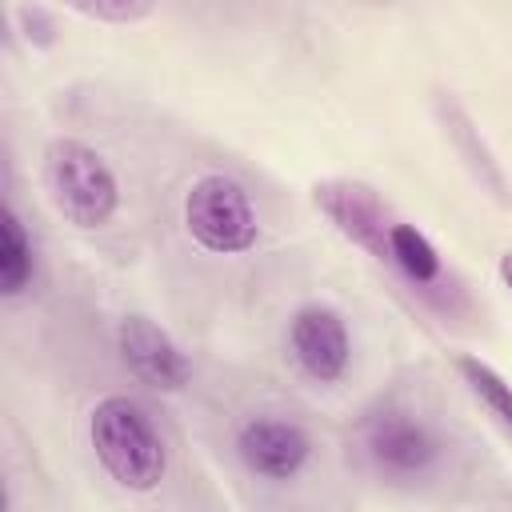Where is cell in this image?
<instances>
[{
    "label": "cell",
    "instance_id": "cell-5",
    "mask_svg": "<svg viewBox=\"0 0 512 512\" xmlns=\"http://www.w3.org/2000/svg\"><path fill=\"white\" fill-rule=\"evenodd\" d=\"M116 348L128 372L156 392H180L192 380V360L152 316H124L116 328Z\"/></svg>",
    "mask_w": 512,
    "mask_h": 512
},
{
    "label": "cell",
    "instance_id": "cell-4",
    "mask_svg": "<svg viewBox=\"0 0 512 512\" xmlns=\"http://www.w3.org/2000/svg\"><path fill=\"white\" fill-rule=\"evenodd\" d=\"M312 204L328 216V224L352 240L356 248H364L372 260L380 264H392V252H388V232H392V216L384 208V200L376 196L372 184L364 180H320L312 184Z\"/></svg>",
    "mask_w": 512,
    "mask_h": 512
},
{
    "label": "cell",
    "instance_id": "cell-13",
    "mask_svg": "<svg viewBox=\"0 0 512 512\" xmlns=\"http://www.w3.org/2000/svg\"><path fill=\"white\" fill-rule=\"evenodd\" d=\"M20 24L28 28L24 36H28L32 44H40V48H48V44H52V20H48L44 12H36V8H32V12H28V8H20Z\"/></svg>",
    "mask_w": 512,
    "mask_h": 512
},
{
    "label": "cell",
    "instance_id": "cell-7",
    "mask_svg": "<svg viewBox=\"0 0 512 512\" xmlns=\"http://www.w3.org/2000/svg\"><path fill=\"white\" fill-rule=\"evenodd\" d=\"M368 456L380 472L408 480V476H424L436 464L440 440L408 412L384 408L368 420Z\"/></svg>",
    "mask_w": 512,
    "mask_h": 512
},
{
    "label": "cell",
    "instance_id": "cell-11",
    "mask_svg": "<svg viewBox=\"0 0 512 512\" xmlns=\"http://www.w3.org/2000/svg\"><path fill=\"white\" fill-rule=\"evenodd\" d=\"M388 252H392V264H396L412 284H436V280H440V252L432 248V240H428L420 228L392 220Z\"/></svg>",
    "mask_w": 512,
    "mask_h": 512
},
{
    "label": "cell",
    "instance_id": "cell-10",
    "mask_svg": "<svg viewBox=\"0 0 512 512\" xmlns=\"http://www.w3.org/2000/svg\"><path fill=\"white\" fill-rule=\"evenodd\" d=\"M456 372L468 384V392L484 404V412L512 436V384L492 364H484L476 356H456Z\"/></svg>",
    "mask_w": 512,
    "mask_h": 512
},
{
    "label": "cell",
    "instance_id": "cell-14",
    "mask_svg": "<svg viewBox=\"0 0 512 512\" xmlns=\"http://www.w3.org/2000/svg\"><path fill=\"white\" fill-rule=\"evenodd\" d=\"M500 280H504V288L512 292V252L500 256Z\"/></svg>",
    "mask_w": 512,
    "mask_h": 512
},
{
    "label": "cell",
    "instance_id": "cell-8",
    "mask_svg": "<svg viewBox=\"0 0 512 512\" xmlns=\"http://www.w3.org/2000/svg\"><path fill=\"white\" fill-rule=\"evenodd\" d=\"M308 452H312V440L292 420L256 416L236 432V456L244 460L248 472L264 480H292L308 464Z\"/></svg>",
    "mask_w": 512,
    "mask_h": 512
},
{
    "label": "cell",
    "instance_id": "cell-9",
    "mask_svg": "<svg viewBox=\"0 0 512 512\" xmlns=\"http://www.w3.org/2000/svg\"><path fill=\"white\" fill-rule=\"evenodd\" d=\"M36 276V256H32V240L20 224V216L12 208L0 212V292L4 296H20Z\"/></svg>",
    "mask_w": 512,
    "mask_h": 512
},
{
    "label": "cell",
    "instance_id": "cell-6",
    "mask_svg": "<svg viewBox=\"0 0 512 512\" xmlns=\"http://www.w3.org/2000/svg\"><path fill=\"white\" fill-rule=\"evenodd\" d=\"M288 348H292L296 364L312 380H320V384H336L348 372V360H352L348 324L328 304H304L292 316V324H288Z\"/></svg>",
    "mask_w": 512,
    "mask_h": 512
},
{
    "label": "cell",
    "instance_id": "cell-2",
    "mask_svg": "<svg viewBox=\"0 0 512 512\" xmlns=\"http://www.w3.org/2000/svg\"><path fill=\"white\" fill-rule=\"evenodd\" d=\"M44 188L52 208L76 228H104L120 208V184L108 160L72 136L44 148Z\"/></svg>",
    "mask_w": 512,
    "mask_h": 512
},
{
    "label": "cell",
    "instance_id": "cell-12",
    "mask_svg": "<svg viewBox=\"0 0 512 512\" xmlns=\"http://www.w3.org/2000/svg\"><path fill=\"white\" fill-rule=\"evenodd\" d=\"M60 4L100 24H140L156 12V0H60Z\"/></svg>",
    "mask_w": 512,
    "mask_h": 512
},
{
    "label": "cell",
    "instance_id": "cell-1",
    "mask_svg": "<svg viewBox=\"0 0 512 512\" xmlns=\"http://www.w3.org/2000/svg\"><path fill=\"white\" fill-rule=\"evenodd\" d=\"M100 468L128 492H152L168 472V452L148 412L128 396H104L88 416Z\"/></svg>",
    "mask_w": 512,
    "mask_h": 512
},
{
    "label": "cell",
    "instance_id": "cell-3",
    "mask_svg": "<svg viewBox=\"0 0 512 512\" xmlns=\"http://www.w3.org/2000/svg\"><path fill=\"white\" fill-rule=\"evenodd\" d=\"M184 228L204 252L216 256L248 252L260 240V220L248 188L224 172H208L192 180L184 196Z\"/></svg>",
    "mask_w": 512,
    "mask_h": 512
}]
</instances>
